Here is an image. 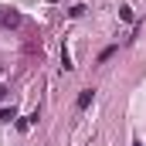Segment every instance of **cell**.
<instances>
[{"instance_id":"cell-1","label":"cell","mask_w":146,"mask_h":146,"mask_svg":"<svg viewBox=\"0 0 146 146\" xmlns=\"http://www.w3.org/2000/svg\"><path fill=\"white\" fill-rule=\"evenodd\" d=\"M0 24H3V27H17V24H21V14H14V10H10V14H0Z\"/></svg>"},{"instance_id":"cell-2","label":"cell","mask_w":146,"mask_h":146,"mask_svg":"<svg viewBox=\"0 0 146 146\" xmlns=\"http://www.w3.org/2000/svg\"><path fill=\"white\" fill-rule=\"evenodd\" d=\"M92 99H95V92H92V88H85V92L78 95V102H75V106H78V109H88V106H92Z\"/></svg>"},{"instance_id":"cell-3","label":"cell","mask_w":146,"mask_h":146,"mask_svg":"<svg viewBox=\"0 0 146 146\" xmlns=\"http://www.w3.org/2000/svg\"><path fill=\"white\" fill-rule=\"evenodd\" d=\"M34 122H37V112H31V115H24V119L17 122V129H31Z\"/></svg>"},{"instance_id":"cell-4","label":"cell","mask_w":146,"mask_h":146,"mask_svg":"<svg viewBox=\"0 0 146 146\" xmlns=\"http://www.w3.org/2000/svg\"><path fill=\"white\" fill-rule=\"evenodd\" d=\"M14 119H17V112H14V106H10V109H7V106L0 109V122H14Z\"/></svg>"},{"instance_id":"cell-5","label":"cell","mask_w":146,"mask_h":146,"mask_svg":"<svg viewBox=\"0 0 146 146\" xmlns=\"http://www.w3.org/2000/svg\"><path fill=\"white\" fill-rule=\"evenodd\" d=\"M119 17H122L126 24H133V7H129V3H122V7H119Z\"/></svg>"},{"instance_id":"cell-6","label":"cell","mask_w":146,"mask_h":146,"mask_svg":"<svg viewBox=\"0 0 146 146\" xmlns=\"http://www.w3.org/2000/svg\"><path fill=\"white\" fill-rule=\"evenodd\" d=\"M61 65H65V72H72L75 65H72V54H68V51H61Z\"/></svg>"},{"instance_id":"cell-7","label":"cell","mask_w":146,"mask_h":146,"mask_svg":"<svg viewBox=\"0 0 146 146\" xmlns=\"http://www.w3.org/2000/svg\"><path fill=\"white\" fill-rule=\"evenodd\" d=\"M3 95H7V88H3V85H0V99H3Z\"/></svg>"},{"instance_id":"cell-8","label":"cell","mask_w":146,"mask_h":146,"mask_svg":"<svg viewBox=\"0 0 146 146\" xmlns=\"http://www.w3.org/2000/svg\"><path fill=\"white\" fill-rule=\"evenodd\" d=\"M133 146H143V139H133Z\"/></svg>"}]
</instances>
